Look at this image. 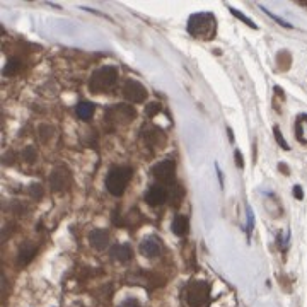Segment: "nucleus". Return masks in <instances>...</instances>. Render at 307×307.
I'll return each instance as SVG.
<instances>
[{"mask_svg": "<svg viewBox=\"0 0 307 307\" xmlns=\"http://www.w3.org/2000/svg\"><path fill=\"white\" fill-rule=\"evenodd\" d=\"M132 176H133L132 167L116 166V167L109 169V172H107V176H106L107 191H109L111 195H114V197H121V195L125 193Z\"/></svg>", "mask_w": 307, "mask_h": 307, "instance_id": "obj_1", "label": "nucleus"}, {"mask_svg": "<svg viewBox=\"0 0 307 307\" xmlns=\"http://www.w3.org/2000/svg\"><path fill=\"white\" fill-rule=\"evenodd\" d=\"M118 80V68L111 67V65H106V67H101L91 75L89 79V89L92 92H104L107 89L116 84Z\"/></svg>", "mask_w": 307, "mask_h": 307, "instance_id": "obj_2", "label": "nucleus"}, {"mask_svg": "<svg viewBox=\"0 0 307 307\" xmlns=\"http://www.w3.org/2000/svg\"><path fill=\"white\" fill-rule=\"evenodd\" d=\"M188 31L197 38H212L215 34V17L212 14H193L188 19Z\"/></svg>", "mask_w": 307, "mask_h": 307, "instance_id": "obj_3", "label": "nucleus"}, {"mask_svg": "<svg viewBox=\"0 0 307 307\" xmlns=\"http://www.w3.org/2000/svg\"><path fill=\"white\" fill-rule=\"evenodd\" d=\"M210 299V283L205 280H193L186 287V302L190 307H202Z\"/></svg>", "mask_w": 307, "mask_h": 307, "instance_id": "obj_4", "label": "nucleus"}, {"mask_svg": "<svg viewBox=\"0 0 307 307\" xmlns=\"http://www.w3.org/2000/svg\"><path fill=\"white\" fill-rule=\"evenodd\" d=\"M154 178L159 183L164 184H174L176 179V164L172 160H160L159 164L152 167Z\"/></svg>", "mask_w": 307, "mask_h": 307, "instance_id": "obj_5", "label": "nucleus"}, {"mask_svg": "<svg viewBox=\"0 0 307 307\" xmlns=\"http://www.w3.org/2000/svg\"><path fill=\"white\" fill-rule=\"evenodd\" d=\"M123 96L132 102H144L147 98V89L137 80H126L123 86Z\"/></svg>", "mask_w": 307, "mask_h": 307, "instance_id": "obj_6", "label": "nucleus"}, {"mask_svg": "<svg viewBox=\"0 0 307 307\" xmlns=\"http://www.w3.org/2000/svg\"><path fill=\"white\" fill-rule=\"evenodd\" d=\"M167 198H169V191L162 184H154V186H151L147 190V193H145V202L151 206L162 205V203H166Z\"/></svg>", "mask_w": 307, "mask_h": 307, "instance_id": "obj_7", "label": "nucleus"}, {"mask_svg": "<svg viewBox=\"0 0 307 307\" xmlns=\"http://www.w3.org/2000/svg\"><path fill=\"white\" fill-rule=\"evenodd\" d=\"M138 248H140V253L145 258H157V256H160V253H162L160 243L157 241V237H152V236L145 237Z\"/></svg>", "mask_w": 307, "mask_h": 307, "instance_id": "obj_8", "label": "nucleus"}, {"mask_svg": "<svg viewBox=\"0 0 307 307\" xmlns=\"http://www.w3.org/2000/svg\"><path fill=\"white\" fill-rule=\"evenodd\" d=\"M50 183H51V190L65 191L70 186V176L65 169H55L50 176Z\"/></svg>", "mask_w": 307, "mask_h": 307, "instance_id": "obj_9", "label": "nucleus"}, {"mask_svg": "<svg viewBox=\"0 0 307 307\" xmlns=\"http://www.w3.org/2000/svg\"><path fill=\"white\" fill-rule=\"evenodd\" d=\"M89 244L98 251H102L109 246V234L104 229H96L89 234Z\"/></svg>", "mask_w": 307, "mask_h": 307, "instance_id": "obj_10", "label": "nucleus"}, {"mask_svg": "<svg viewBox=\"0 0 307 307\" xmlns=\"http://www.w3.org/2000/svg\"><path fill=\"white\" fill-rule=\"evenodd\" d=\"M111 258L120 261V263H128L130 259H132L133 253H132V248H130V244H114L113 248H111Z\"/></svg>", "mask_w": 307, "mask_h": 307, "instance_id": "obj_11", "label": "nucleus"}, {"mask_svg": "<svg viewBox=\"0 0 307 307\" xmlns=\"http://www.w3.org/2000/svg\"><path fill=\"white\" fill-rule=\"evenodd\" d=\"M144 138H145V142H147L149 147H152V149L157 147V145H164V142H166L164 133L160 132L159 128H155V126H152V128H145Z\"/></svg>", "mask_w": 307, "mask_h": 307, "instance_id": "obj_12", "label": "nucleus"}, {"mask_svg": "<svg viewBox=\"0 0 307 307\" xmlns=\"http://www.w3.org/2000/svg\"><path fill=\"white\" fill-rule=\"evenodd\" d=\"M38 248L31 243H24L19 248V255H17V261H19V266H24L28 264L29 261H33V258L36 256Z\"/></svg>", "mask_w": 307, "mask_h": 307, "instance_id": "obj_13", "label": "nucleus"}, {"mask_svg": "<svg viewBox=\"0 0 307 307\" xmlns=\"http://www.w3.org/2000/svg\"><path fill=\"white\" fill-rule=\"evenodd\" d=\"M171 229H172V232H174L176 236L184 237L188 234V230H190V220H188L184 215H176L174 220H172Z\"/></svg>", "mask_w": 307, "mask_h": 307, "instance_id": "obj_14", "label": "nucleus"}, {"mask_svg": "<svg viewBox=\"0 0 307 307\" xmlns=\"http://www.w3.org/2000/svg\"><path fill=\"white\" fill-rule=\"evenodd\" d=\"M94 111H96V106L92 104V102H87V101L80 102V104L75 107L77 116H79V120H82V121H89L91 118L94 116Z\"/></svg>", "mask_w": 307, "mask_h": 307, "instance_id": "obj_15", "label": "nucleus"}, {"mask_svg": "<svg viewBox=\"0 0 307 307\" xmlns=\"http://www.w3.org/2000/svg\"><path fill=\"white\" fill-rule=\"evenodd\" d=\"M229 10H230V14H232L234 17H237V19H239V21H243L244 24H248L251 29H258V28H256V24H255V22H253L249 17H246V15H244L243 12H239V10H237V9H232V7H229Z\"/></svg>", "mask_w": 307, "mask_h": 307, "instance_id": "obj_16", "label": "nucleus"}, {"mask_svg": "<svg viewBox=\"0 0 307 307\" xmlns=\"http://www.w3.org/2000/svg\"><path fill=\"white\" fill-rule=\"evenodd\" d=\"M36 157H38V154L34 147H26L24 151H22V159H24L26 162H34Z\"/></svg>", "mask_w": 307, "mask_h": 307, "instance_id": "obj_17", "label": "nucleus"}, {"mask_svg": "<svg viewBox=\"0 0 307 307\" xmlns=\"http://www.w3.org/2000/svg\"><path fill=\"white\" fill-rule=\"evenodd\" d=\"M246 215H248V237L251 236V232H253V229H255V213H253V208L251 206H246Z\"/></svg>", "mask_w": 307, "mask_h": 307, "instance_id": "obj_18", "label": "nucleus"}, {"mask_svg": "<svg viewBox=\"0 0 307 307\" xmlns=\"http://www.w3.org/2000/svg\"><path fill=\"white\" fill-rule=\"evenodd\" d=\"M159 111H162V106L159 102H151V104H147V107H145V114L149 118H154Z\"/></svg>", "mask_w": 307, "mask_h": 307, "instance_id": "obj_19", "label": "nucleus"}, {"mask_svg": "<svg viewBox=\"0 0 307 307\" xmlns=\"http://www.w3.org/2000/svg\"><path fill=\"white\" fill-rule=\"evenodd\" d=\"M273 133H275V138H276V142H278V145H280V147H282V149H285V151H289V149H290V145L285 142V138H283V135H282V132H280V128H278V126H275V128H273Z\"/></svg>", "mask_w": 307, "mask_h": 307, "instance_id": "obj_20", "label": "nucleus"}, {"mask_svg": "<svg viewBox=\"0 0 307 307\" xmlns=\"http://www.w3.org/2000/svg\"><path fill=\"white\" fill-rule=\"evenodd\" d=\"M17 70H19V63L15 60H10L9 63H7V67H5V75H12Z\"/></svg>", "mask_w": 307, "mask_h": 307, "instance_id": "obj_21", "label": "nucleus"}, {"mask_svg": "<svg viewBox=\"0 0 307 307\" xmlns=\"http://www.w3.org/2000/svg\"><path fill=\"white\" fill-rule=\"evenodd\" d=\"M121 307H142V306H140V302H138V299L128 297V299H125V301H123Z\"/></svg>", "mask_w": 307, "mask_h": 307, "instance_id": "obj_22", "label": "nucleus"}, {"mask_svg": "<svg viewBox=\"0 0 307 307\" xmlns=\"http://www.w3.org/2000/svg\"><path fill=\"white\" fill-rule=\"evenodd\" d=\"M261 9H263V10H264V12H268V10H266V9H264V7H261ZM268 15H270V17H271V19H275V21H276V22H278V24H280V26H283V28H289V29L292 28V26L289 24V22H285V21H283V19H280V17H278V15H275V14H271V12H268Z\"/></svg>", "mask_w": 307, "mask_h": 307, "instance_id": "obj_23", "label": "nucleus"}, {"mask_svg": "<svg viewBox=\"0 0 307 307\" xmlns=\"http://www.w3.org/2000/svg\"><path fill=\"white\" fill-rule=\"evenodd\" d=\"M31 190L34 191V193H33V197H34V198H40L41 195H43V190H41L40 184H33V186H31Z\"/></svg>", "mask_w": 307, "mask_h": 307, "instance_id": "obj_24", "label": "nucleus"}, {"mask_svg": "<svg viewBox=\"0 0 307 307\" xmlns=\"http://www.w3.org/2000/svg\"><path fill=\"white\" fill-rule=\"evenodd\" d=\"M234 155H236L237 167H244V160H243V155H241V151H236L234 152Z\"/></svg>", "mask_w": 307, "mask_h": 307, "instance_id": "obj_25", "label": "nucleus"}, {"mask_svg": "<svg viewBox=\"0 0 307 307\" xmlns=\"http://www.w3.org/2000/svg\"><path fill=\"white\" fill-rule=\"evenodd\" d=\"M294 197L297 198V200L304 198V193H302V188L301 186H294Z\"/></svg>", "mask_w": 307, "mask_h": 307, "instance_id": "obj_26", "label": "nucleus"}, {"mask_svg": "<svg viewBox=\"0 0 307 307\" xmlns=\"http://www.w3.org/2000/svg\"><path fill=\"white\" fill-rule=\"evenodd\" d=\"M227 133H229V137H230V142H234V133H232V130H227Z\"/></svg>", "mask_w": 307, "mask_h": 307, "instance_id": "obj_27", "label": "nucleus"}]
</instances>
